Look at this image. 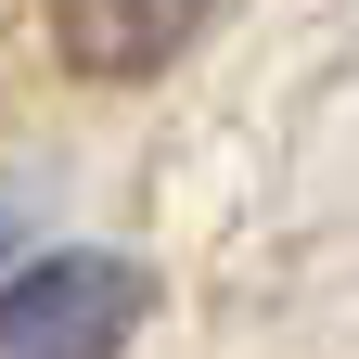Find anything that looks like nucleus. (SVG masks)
Instances as JSON below:
<instances>
[{
	"label": "nucleus",
	"instance_id": "1",
	"mask_svg": "<svg viewBox=\"0 0 359 359\" xmlns=\"http://www.w3.org/2000/svg\"><path fill=\"white\" fill-rule=\"evenodd\" d=\"M142 308H154V283L128 257H90V244L13 257L0 269V359H116L142 334Z\"/></svg>",
	"mask_w": 359,
	"mask_h": 359
},
{
	"label": "nucleus",
	"instance_id": "2",
	"mask_svg": "<svg viewBox=\"0 0 359 359\" xmlns=\"http://www.w3.org/2000/svg\"><path fill=\"white\" fill-rule=\"evenodd\" d=\"M205 26H218V0H52V52L77 77H154Z\"/></svg>",
	"mask_w": 359,
	"mask_h": 359
},
{
	"label": "nucleus",
	"instance_id": "3",
	"mask_svg": "<svg viewBox=\"0 0 359 359\" xmlns=\"http://www.w3.org/2000/svg\"><path fill=\"white\" fill-rule=\"evenodd\" d=\"M13 244H26V193H0V269H13Z\"/></svg>",
	"mask_w": 359,
	"mask_h": 359
}]
</instances>
